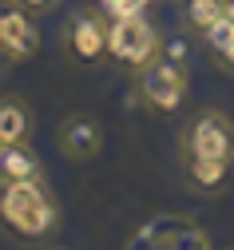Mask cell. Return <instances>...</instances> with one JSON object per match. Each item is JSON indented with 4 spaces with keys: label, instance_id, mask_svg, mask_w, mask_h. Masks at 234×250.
Masks as SVG:
<instances>
[{
    "label": "cell",
    "instance_id": "1",
    "mask_svg": "<svg viewBox=\"0 0 234 250\" xmlns=\"http://www.w3.org/2000/svg\"><path fill=\"white\" fill-rule=\"evenodd\" d=\"M0 227L20 242H52L64 227V207L48 179L0 183Z\"/></svg>",
    "mask_w": 234,
    "mask_h": 250
},
{
    "label": "cell",
    "instance_id": "2",
    "mask_svg": "<svg viewBox=\"0 0 234 250\" xmlns=\"http://www.w3.org/2000/svg\"><path fill=\"white\" fill-rule=\"evenodd\" d=\"M191 91V64H175L167 56H155L147 68H139L131 76V96L139 107L155 111V115H171L187 104Z\"/></svg>",
    "mask_w": 234,
    "mask_h": 250
},
{
    "label": "cell",
    "instance_id": "16",
    "mask_svg": "<svg viewBox=\"0 0 234 250\" xmlns=\"http://www.w3.org/2000/svg\"><path fill=\"white\" fill-rule=\"evenodd\" d=\"M211 60H214V64H218V68H222V72H226V76H234V44H230V48H226V52H214V56H211Z\"/></svg>",
    "mask_w": 234,
    "mask_h": 250
},
{
    "label": "cell",
    "instance_id": "9",
    "mask_svg": "<svg viewBox=\"0 0 234 250\" xmlns=\"http://www.w3.org/2000/svg\"><path fill=\"white\" fill-rule=\"evenodd\" d=\"M44 179V163L32 143H4L0 151V183H36Z\"/></svg>",
    "mask_w": 234,
    "mask_h": 250
},
{
    "label": "cell",
    "instance_id": "17",
    "mask_svg": "<svg viewBox=\"0 0 234 250\" xmlns=\"http://www.w3.org/2000/svg\"><path fill=\"white\" fill-rule=\"evenodd\" d=\"M226 16H230V20H234V0H226Z\"/></svg>",
    "mask_w": 234,
    "mask_h": 250
},
{
    "label": "cell",
    "instance_id": "7",
    "mask_svg": "<svg viewBox=\"0 0 234 250\" xmlns=\"http://www.w3.org/2000/svg\"><path fill=\"white\" fill-rule=\"evenodd\" d=\"M56 147H60L64 159L87 163V159H95V155L104 151V123L95 115H87V111H72L68 119H60V127H56Z\"/></svg>",
    "mask_w": 234,
    "mask_h": 250
},
{
    "label": "cell",
    "instance_id": "19",
    "mask_svg": "<svg viewBox=\"0 0 234 250\" xmlns=\"http://www.w3.org/2000/svg\"><path fill=\"white\" fill-rule=\"evenodd\" d=\"M0 151H4V143H0Z\"/></svg>",
    "mask_w": 234,
    "mask_h": 250
},
{
    "label": "cell",
    "instance_id": "11",
    "mask_svg": "<svg viewBox=\"0 0 234 250\" xmlns=\"http://www.w3.org/2000/svg\"><path fill=\"white\" fill-rule=\"evenodd\" d=\"M218 16H226V0H187V28L191 32H203V28H211Z\"/></svg>",
    "mask_w": 234,
    "mask_h": 250
},
{
    "label": "cell",
    "instance_id": "6",
    "mask_svg": "<svg viewBox=\"0 0 234 250\" xmlns=\"http://www.w3.org/2000/svg\"><path fill=\"white\" fill-rule=\"evenodd\" d=\"M40 52V28L36 16L16 8L12 0H0V60L4 64H20Z\"/></svg>",
    "mask_w": 234,
    "mask_h": 250
},
{
    "label": "cell",
    "instance_id": "15",
    "mask_svg": "<svg viewBox=\"0 0 234 250\" xmlns=\"http://www.w3.org/2000/svg\"><path fill=\"white\" fill-rule=\"evenodd\" d=\"M12 4H16V8H24L28 16H36V20H40V16L56 12V8L64 4V0H12Z\"/></svg>",
    "mask_w": 234,
    "mask_h": 250
},
{
    "label": "cell",
    "instance_id": "12",
    "mask_svg": "<svg viewBox=\"0 0 234 250\" xmlns=\"http://www.w3.org/2000/svg\"><path fill=\"white\" fill-rule=\"evenodd\" d=\"M198 40H203V48L214 56V52H226L230 44H234V20L230 16H218L211 28H203V32H198Z\"/></svg>",
    "mask_w": 234,
    "mask_h": 250
},
{
    "label": "cell",
    "instance_id": "5",
    "mask_svg": "<svg viewBox=\"0 0 234 250\" xmlns=\"http://www.w3.org/2000/svg\"><path fill=\"white\" fill-rule=\"evenodd\" d=\"M107 28L111 16L104 8H76L64 24V56L76 68H99L107 60Z\"/></svg>",
    "mask_w": 234,
    "mask_h": 250
},
{
    "label": "cell",
    "instance_id": "4",
    "mask_svg": "<svg viewBox=\"0 0 234 250\" xmlns=\"http://www.w3.org/2000/svg\"><path fill=\"white\" fill-rule=\"evenodd\" d=\"M159 44L163 36L155 32V24L143 16V12H131V16H111V28H107V60L115 68L135 76L139 68H147L151 60L159 56Z\"/></svg>",
    "mask_w": 234,
    "mask_h": 250
},
{
    "label": "cell",
    "instance_id": "8",
    "mask_svg": "<svg viewBox=\"0 0 234 250\" xmlns=\"http://www.w3.org/2000/svg\"><path fill=\"white\" fill-rule=\"evenodd\" d=\"M179 171H183V183L187 191L194 195H222L226 183H230V163H218V159H198V155H179Z\"/></svg>",
    "mask_w": 234,
    "mask_h": 250
},
{
    "label": "cell",
    "instance_id": "13",
    "mask_svg": "<svg viewBox=\"0 0 234 250\" xmlns=\"http://www.w3.org/2000/svg\"><path fill=\"white\" fill-rule=\"evenodd\" d=\"M159 56H167V60H175V64H191V40L187 36H167L163 44H159Z\"/></svg>",
    "mask_w": 234,
    "mask_h": 250
},
{
    "label": "cell",
    "instance_id": "3",
    "mask_svg": "<svg viewBox=\"0 0 234 250\" xmlns=\"http://www.w3.org/2000/svg\"><path fill=\"white\" fill-rule=\"evenodd\" d=\"M179 155L234 163V119L222 107H198L179 127Z\"/></svg>",
    "mask_w": 234,
    "mask_h": 250
},
{
    "label": "cell",
    "instance_id": "10",
    "mask_svg": "<svg viewBox=\"0 0 234 250\" xmlns=\"http://www.w3.org/2000/svg\"><path fill=\"white\" fill-rule=\"evenodd\" d=\"M36 115L20 96H0V143H32Z\"/></svg>",
    "mask_w": 234,
    "mask_h": 250
},
{
    "label": "cell",
    "instance_id": "20",
    "mask_svg": "<svg viewBox=\"0 0 234 250\" xmlns=\"http://www.w3.org/2000/svg\"><path fill=\"white\" fill-rule=\"evenodd\" d=\"M226 250H234V246H226Z\"/></svg>",
    "mask_w": 234,
    "mask_h": 250
},
{
    "label": "cell",
    "instance_id": "14",
    "mask_svg": "<svg viewBox=\"0 0 234 250\" xmlns=\"http://www.w3.org/2000/svg\"><path fill=\"white\" fill-rule=\"evenodd\" d=\"M99 8L107 16H131V12H143L147 0H99Z\"/></svg>",
    "mask_w": 234,
    "mask_h": 250
},
{
    "label": "cell",
    "instance_id": "18",
    "mask_svg": "<svg viewBox=\"0 0 234 250\" xmlns=\"http://www.w3.org/2000/svg\"><path fill=\"white\" fill-rule=\"evenodd\" d=\"M44 250H68V246H44Z\"/></svg>",
    "mask_w": 234,
    "mask_h": 250
}]
</instances>
